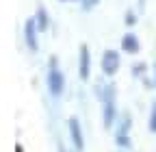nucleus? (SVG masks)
Instances as JSON below:
<instances>
[{"mask_svg": "<svg viewBox=\"0 0 156 152\" xmlns=\"http://www.w3.org/2000/svg\"><path fill=\"white\" fill-rule=\"evenodd\" d=\"M130 128H132V115L130 113L119 115V120L115 124V135H130Z\"/></svg>", "mask_w": 156, "mask_h": 152, "instance_id": "9", "label": "nucleus"}, {"mask_svg": "<svg viewBox=\"0 0 156 152\" xmlns=\"http://www.w3.org/2000/svg\"><path fill=\"white\" fill-rule=\"evenodd\" d=\"M139 7H141V9L145 7V0H139Z\"/></svg>", "mask_w": 156, "mask_h": 152, "instance_id": "15", "label": "nucleus"}, {"mask_svg": "<svg viewBox=\"0 0 156 152\" xmlns=\"http://www.w3.org/2000/svg\"><path fill=\"white\" fill-rule=\"evenodd\" d=\"M147 128L156 135V98L152 100V107H150V120H147Z\"/></svg>", "mask_w": 156, "mask_h": 152, "instance_id": "11", "label": "nucleus"}, {"mask_svg": "<svg viewBox=\"0 0 156 152\" xmlns=\"http://www.w3.org/2000/svg\"><path fill=\"white\" fill-rule=\"evenodd\" d=\"M24 42H26V46L33 54L39 52V28H37L35 17H28L24 22Z\"/></svg>", "mask_w": 156, "mask_h": 152, "instance_id": "4", "label": "nucleus"}, {"mask_svg": "<svg viewBox=\"0 0 156 152\" xmlns=\"http://www.w3.org/2000/svg\"><path fill=\"white\" fill-rule=\"evenodd\" d=\"M154 81H156V61H154Z\"/></svg>", "mask_w": 156, "mask_h": 152, "instance_id": "16", "label": "nucleus"}, {"mask_svg": "<svg viewBox=\"0 0 156 152\" xmlns=\"http://www.w3.org/2000/svg\"><path fill=\"white\" fill-rule=\"evenodd\" d=\"M67 128H69V139H72V146L76 152H83L85 150V132H83V126L76 118H69L67 120Z\"/></svg>", "mask_w": 156, "mask_h": 152, "instance_id": "6", "label": "nucleus"}, {"mask_svg": "<svg viewBox=\"0 0 156 152\" xmlns=\"http://www.w3.org/2000/svg\"><path fill=\"white\" fill-rule=\"evenodd\" d=\"M33 17H35V22H37L39 33H46V31L50 28V15H48V9H46L44 5L37 7V13H35Z\"/></svg>", "mask_w": 156, "mask_h": 152, "instance_id": "8", "label": "nucleus"}, {"mask_svg": "<svg viewBox=\"0 0 156 152\" xmlns=\"http://www.w3.org/2000/svg\"><path fill=\"white\" fill-rule=\"evenodd\" d=\"M17 152H22V146H17Z\"/></svg>", "mask_w": 156, "mask_h": 152, "instance_id": "17", "label": "nucleus"}, {"mask_svg": "<svg viewBox=\"0 0 156 152\" xmlns=\"http://www.w3.org/2000/svg\"><path fill=\"white\" fill-rule=\"evenodd\" d=\"M78 76L80 81H89L91 76V52L87 44H80L78 48Z\"/></svg>", "mask_w": 156, "mask_h": 152, "instance_id": "5", "label": "nucleus"}, {"mask_svg": "<svg viewBox=\"0 0 156 152\" xmlns=\"http://www.w3.org/2000/svg\"><path fill=\"white\" fill-rule=\"evenodd\" d=\"M102 74L104 76H115L117 72H119V67H122V59H119V52H115V50H104V54H102Z\"/></svg>", "mask_w": 156, "mask_h": 152, "instance_id": "3", "label": "nucleus"}, {"mask_svg": "<svg viewBox=\"0 0 156 152\" xmlns=\"http://www.w3.org/2000/svg\"><path fill=\"white\" fill-rule=\"evenodd\" d=\"M102 124L104 130H111L117 120H119V113H117V87L113 83H106L104 96H102Z\"/></svg>", "mask_w": 156, "mask_h": 152, "instance_id": "1", "label": "nucleus"}, {"mask_svg": "<svg viewBox=\"0 0 156 152\" xmlns=\"http://www.w3.org/2000/svg\"><path fill=\"white\" fill-rule=\"evenodd\" d=\"M130 72H132V76H143V72H145V65H143V63H136V65H134Z\"/></svg>", "mask_w": 156, "mask_h": 152, "instance_id": "14", "label": "nucleus"}, {"mask_svg": "<svg viewBox=\"0 0 156 152\" xmlns=\"http://www.w3.org/2000/svg\"><path fill=\"white\" fill-rule=\"evenodd\" d=\"M115 146L119 150H130L132 148V139L128 135H115Z\"/></svg>", "mask_w": 156, "mask_h": 152, "instance_id": "10", "label": "nucleus"}, {"mask_svg": "<svg viewBox=\"0 0 156 152\" xmlns=\"http://www.w3.org/2000/svg\"><path fill=\"white\" fill-rule=\"evenodd\" d=\"M58 2H67V0H58Z\"/></svg>", "mask_w": 156, "mask_h": 152, "instance_id": "18", "label": "nucleus"}, {"mask_svg": "<svg viewBox=\"0 0 156 152\" xmlns=\"http://www.w3.org/2000/svg\"><path fill=\"white\" fill-rule=\"evenodd\" d=\"M46 89L54 100H61L65 93V74H63V70H58L56 56H50L48 72H46Z\"/></svg>", "mask_w": 156, "mask_h": 152, "instance_id": "2", "label": "nucleus"}, {"mask_svg": "<svg viewBox=\"0 0 156 152\" xmlns=\"http://www.w3.org/2000/svg\"><path fill=\"white\" fill-rule=\"evenodd\" d=\"M122 50L128 52V54H139V50H141V42H139V37H136L132 31L124 33V37H122Z\"/></svg>", "mask_w": 156, "mask_h": 152, "instance_id": "7", "label": "nucleus"}, {"mask_svg": "<svg viewBox=\"0 0 156 152\" xmlns=\"http://www.w3.org/2000/svg\"><path fill=\"white\" fill-rule=\"evenodd\" d=\"M78 2H80V9H83L85 13H89L93 7H98V5H100V0H78Z\"/></svg>", "mask_w": 156, "mask_h": 152, "instance_id": "13", "label": "nucleus"}, {"mask_svg": "<svg viewBox=\"0 0 156 152\" xmlns=\"http://www.w3.org/2000/svg\"><path fill=\"white\" fill-rule=\"evenodd\" d=\"M124 24H126L128 28H132V26L136 24V13H134L132 9H128V11H126V15H124Z\"/></svg>", "mask_w": 156, "mask_h": 152, "instance_id": "12", "label": "nucleus"}]
</instances>
